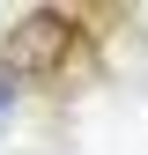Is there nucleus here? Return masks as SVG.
Returning <instances> with one entry per match:
<instances>
[{
  "label": "nucleus",
  "instance_id": "2",
  "mask_svg": "<svg viewBox=\"0 0 148 155\" xmlns=\"http://www.w3.org/2000/svg\"><path fill=\"white\" fill-rule=\"evenodd\" d=\"M15 104H22V81H15V74H0V133H8V118H15Z\"/></svg>",
  "mask_w": 148,
  "mask_h": 155
},
{
  "label": "nucleus",
  "instance_id": "1",
  "mask_svg": "<svg viewBox=\"0 0 148 155\" xmlns=\"http://www.w3.org/2000/svg\"><path fill=\"white\" fill-rule=\"evenodd\" d=\"M82 52V30H74L67 8H30L8 22V67L15 81H52V74H67V59Z\"/></svg>",
  "mask_w": 148,
  "mask_h": 155
}]
</instances>
